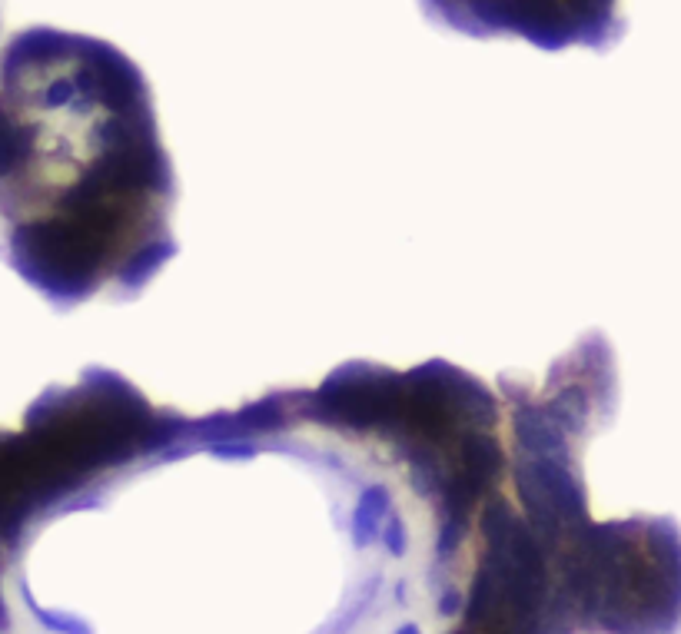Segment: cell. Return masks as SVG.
<instances>
[{
	"instance_id": "6da1fadb",
	"label": "cell",
	"mask_w": 681,
	"mask_h": 634,
	"mask_svg": "<svg viewBox=\"0 0 681 634\" xmlns=\"http://www.w3.org/2000/svg\"><path fill=\"white\" fill-rule=\"evenodd\" d=\"M177 173L143 70L27 27L0 50V249L57 313L133 299L177 256Z\"/></svg>"
},
{
	"instance_id": "7a4b0ae2",
	"label": "cell",
	"mask_w": 681,
	"mask_h": 634,
	"mask_svg": "<svg viewBox=\"0 0 681 634\" xmlns=\"http://www.w3.org/2000/svg\"><path fill=\"white\" fill-rule=\"evenodd\" d=\"M429 24L462 37H515L559 54L612 50L625 37V0H419Z\"/></svg>"
}]
</instances>
